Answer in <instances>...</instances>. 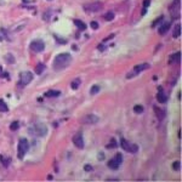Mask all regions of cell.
I'll return each mask as SVG.
<instances>
[{
  "instance_id": "cell-1",
  "label": "cell",
  "mask_w": 182,
  "mask_h": 182,
  "mask_svg": "<svg viewBox=\"0 0 182 182\" xmlns=\"http://www.w3.org/2000/svg\"><path fill=\"white\" fill-rule=\"evenodd\" d=\"M71 63H72V56L67 52H63V54H60L56 56L52 66L56 72H61V71L66 69Z\"/></svg>"
},
{
  "instance_id": "cell-2",
  "label": "cell",
  "mask_w": 182,
  "mask_h": 182,
  "mask_svg": "<svg viewBox=\"0 0 182 182\" xmlns=\"http://www.w3.org/2000/svg\"><path fill=\"white\" fill-rule=\"evenodd\" d=\"M170 14L174 20L180 18V10H181V0H174V3L170 6Z\"/></svg>"
},
{
  "instance_id": "cell-3",
  "label": "cell",
  "mask_w": 182,
  "mask_h": 182,
  "mask_svg": "<svg viewBox=\"0 0 182 182\" xmlns=\"http://www.w3.org/2000/svg\"><path fill=\"white\" fill-rule=\"evenodd\" d=\"M29 148V143L26 139H21L20 140V143H18V158L22 159L24 154L27 153V150Z\"/></svg>"
},
{
  "instance_id": "cell-4",
  "label": "cell",
  "mask_w": 182,
  "mask_h": 182,
  "mask_svg": "<svg viewBox=\"0 0 182 182\" xmlns=\"http://www.w3.org/2000/svg\"><path fill=\"white\" fill-rule=\"evenodd\" d=\"M33 80V74L30 72H22L20 74V86H26Z\"/></svg>"
},
{
  "instance_id": "cell-5",
  "label": "cell",
  "mask_w": 182,
  "mask_h": 182,
  "mask_svg": "<svg viewBox=\"0 0 182 182\" xmlns=\"http://www.w3.org/2000/svg\"><path fill=\"white\" fill-rule=\"evenodd\" d=\"M120 146H122L125 150L130 152V153H136L137 150H139V147H137L135 143H129L125 139H122V140H120Z\"/></svg>"
},
{
  "instance_id": "cell-6",
  "label": "cell",
  "mask_w": 182,
  "mask_h": 182,
  "mask_svg": "<svg viewBox=\"0 0 182 182\" xmlns=\"http://www.w3.org/2000/svg\"><path fill=\"white\" fill-rule=\"evenodd\" d=\"M34 133L38 135V136H40V137H44V136H46L47 134V126L45 124H43V123H39V124H35L34 125Z\"/></svg>"
},
{
  "instance_id": "cell-7",
  "label": "cell",
  "mask_w": 182,
  "mask_h": 182,
  "mask_svg": "<svg viewBox=\"0 0 182 182\" xmlns=\"http://www.w3.org/2000/svg\"><path fill=\"white\" fill-rule=\"evenodd\" d=\"M45 49V44L43 40H33L30 43V50L34 52H41Z\"/></svg>"
},
{
  "instance_id": "cell-8",
  "label": "cell",
  "mask_w": 182,
  "mask_h": 182,
  "mask_svg": "<svg viewBox=\"0 0 182 182\" xmlns=\"http://www.w3.org/2000/svg\"><path fill=\"white\" fill-rule=\"evenodd\" d=\"M102 6H103V4L101 1H95V3L85 5V10L87 12H98L100 10H102Z\"/></svg>"
},
{
  "instance_id": "cell-9",
  "label": "cell",
  "mask_w": 182,
  "mask_h": 182,
  "mask_svg": "<svg viewBox=\"0 0 182 182\" xmlns=\"http://www.w3.org/2000/svg\"><path fill=\"white\" fill-rule=\"evenodd\" d=\"M147 68H149V65H148V63L137 65V66H135L134 71L131 72V73H129V74L126 75V77H128V78H133V77H135V75H136L137 73H140V72H142V71H145V69H147Z\"/></svg>"
},
{
  "instance_id": "cell-10",
  "label": "cell",
  "mask_w": 182,
  "mask_h": 182,
  "mask_svg": "<svg viewBox=\"0 0 182 182\" xmlns=\"http://www.w3.org/2000/svg\"><path fill=\"white\" fill-rule=\"evenodd\" d=\"M98 120H100L98 117H96L95 114H86L83 119H81V122L84 124H96Z\"/></svg>"
},
{
  "instance_id": "cell-11",
  "label": "cell",
  "mask_w": 182,
  "mask_h": 182,
  "mask_svg": "<svg viewBox=\"0 0 182 182\" xmlns=\"http://www.w3.org/2000/svg\"><path fill=\"white\" fill-rule=\"evenodd\" d=\"M73 143L75 145V147L78 148H84V139L83 136H81V134H77L73 136Z\"/></svg>"
},
{
  "instance_id": "cell-12",
  "label": "cell",
  "mask_w": 182,
  "mask_h": 182,
  "mask_svg": "<svg viewBox=\"0 0 182 182\" xmlns=\"http://www.w3.org/2000/svg\"><path fill=\"white\" fill-rule=\"evenodd\" d=\"M170 26H171V23L170 22H165V23H163L161 26L158 28V33L160 34V35H164L169 29H170Z\"/></svg>"
},
{
  "instance_id": "cell-13",
  "label": "cell",
  "mask_w": 182,
  "mask_h": 182,
  "mask_svg": "<svg viewBox=\"0 0 182 182\" xmlns=\"http://www.w3.org/2000/svg\"><path fill=\"white\" fill-rule=\"evenodd\" d=\"M180 60H181V52L179 51V52H176V54H174V55H171L170 56V58H169V63H180Z\"/></svg>"
},
{
  "instance_id": "cell-14",
  "label": "cell",
  "mask_w": 182,
  "mask_h": 182,
  "mask_svg": "<svg viewBox=\"0 0 182 182\" xmlns=\"http://www.w3.org/2000/svg\"><path fill=\"white\" fill-rule=\"evenodd\" d=\"M159 93L157 95V100H158V102H160V103H165L166 101H168V97H166V95H164V93L161 92V87H159Z\"/></svg>"
},
{
  "instance_id": "cell-15",
  "label": "cell",
  "mask_w": 182,
  "mask_h": 182,
  "mask_svg": "<svg viewBox=\"0 0 182 182\" xmlns=\"http://www.w3.org/2000/svg\"><path fill=\"white\" fill-rule=\"evenodd\" d=\"M154 111H155V114L158 117L159 120H163V119L165 118V111L164 109H160L158 107H154Z\"/></svg>"
},
{
  "instance_id": "cell-16",
  "label": "cell",
  "mask_w": 182,
  "mask_h": 182,
  "mask_svg": "<svg viewBox=\"0 0 182 182\" xmlns=\"http://www.w3.org/2000/svg\"><path fill=\"white\" fill-rule=\"evenodd\" d=\"M108 166H109L111 169H113V170H117V169L120 166V164H119L118 160L114 158V159H111V160L108 161Z\"/></svg>"
},
{
  "instance_id": "cell-17",
  "label": "cell",
  "mask_w": 182,
  "mask_h": 182,
  "mask_svg": "<svg viewBox=\"0 0 182 182\" xmlns=\"http://www.w3.org/2000/svg\"><path fill=\"white\" fill-rule=\"evenodd\" d=\"M74 24H75V26H77L80 30H85V29H86V24H85L83 21H80V20H75V21H74Z\"/></svg>"
},
{
  "instance_id": "cell-18",
  "label": "cell",
  "mask_w": 182,
  "mask_h": 182,
  "mask_svg": "<svg viewBox=\"0 0 182 182\" xmlns=\"http://www.w3.org/2000/svg\"><path fill=\"white\" fill-rule=\"evenodd\" d=\"M80 84H81V80H80L79 78H77V79H74L72 83H71V87H72L73 90H77Z\"/></svg>"
},
{
  "instance_id": "cell-19",
  "label": "cell",
  "mask_w": 182,
  "mask_h": 182,
  "mask_svg": "<svg viewBox=\"0 0 182 182\" xmlns=\"http://www.w3.org/2000/svg\"><path fill=\"white\" fill-rule=\"evenodd\" d=\"M45 95L47 96V97H57L58 95H61V92L60 91H57V90H50V91H47Z\"/></svg>"
},
{
  "instance_id": "cell-20",
  "label": "cell",
  "mask_w": 182,
  "mask_h": 182,
  "mask_svg": "<svg viewBox=\"0 0 182 182\" xmlns=\"http://www.w3.org/2000/svg\"><path fill=\"white\" fill-rule=\"evenodd\" d=\"M180 35H181V24H177V26H175L172 36H174V38H179Z\"/></svg>"
},
{
  "instance_id": "cell-21",
  "label": "cell",
  "mask_w": 182,
  "mask_h": 182,
  "mask_svg": "<svg viewBox=\"0 0 182 182\" xmlns=\"http://www.w3.org/2000/svg\"><path fill=\"white\" fill-rule=\"evenodd\" d=\"M44 71H45V65L39 63V65L35 67V73H36V74H41Z\"/></svg>"
},
{
  "instance_id": "cell-22",
  "label": "cell",
  "mask_w": 182,
  "mask_h": 182,
  "mask_svg": "<svg viewBox=\"0 0 182 182\" xmlns=\"http://www.w3.org/2000/svg\"><path fill=\"white\" fill-rule=\"evenodd\" d=\"M97 92H100V85H93L90 90V93L91 95H96Z\"/></svg>"
},
{
  "instance_id": "cell-23",
  "label": "cell",
  "mask_w": 182,
  "mask_h": 182,
  "mask_svg": "<svg viewBox=\"0 0 182 182\" xmlns=\"http://www.w3.org/2000/svg\"><path fill=\"white\" fill-rule=\"evenodd\" d=\"M0 112H8V106L3 100H0Z\"/></svg>"
},
{
  "instance_id": "cell-24",
  "label": "cell",
  "mask_w": 182,
  "mask_h": 182,
  "mask_svg": "<svg viewBox=\"0 0 182 182\" xmlns=\"http://www.w3.org/2000/svg\"><path fill=\"white\" fill-rule=\"evenodd\" d=\"M113 18H114V14H113V12H107V14L104 15V20L106 21H112Z\"/></svg>"
},
{
  "instance_id": "cell-25",
  "label": "cell",
  "mask_w": 182,
  "mask_h": 182,
  "mask_svg": "<svg viewBox=\"0 0 182 182\" xmlns=\"http://www.w3.org/2000/svg\"><path fill=\"white\" fill-rule=\"evenodd\" d=\"M18 128H20V123H18V122H14V123L10 125V129H11L12 131H16Z\"/></svg>"
},
{
  "instance_id": "cell-26",
  "label": "cell",
  "mask_w": 182,
  "mask_h": 182,
  "mask_svg": "<svg viewBox=\"0 0 182 182\" xmlns=\"http://www.w3.org/2000/svg\"><path fill=\"white\" fill-rule=\"evenodd\" d=\"M115 147H118V143H117L115 139H112L111 143H109V145H107V148H115Z\"/></svg>"
},
{
  "instance_id": "cell-27",
  "label": "cell",
  "mask_w": 182,
  "mask_h": 182,
  "mask_svg": "<svg viewBox=\"0 0 182 182\" xmlns=\"http://www.w3.org/2000/svg\"><path fill=\"white\" fill-rule=\"evenodd\" d=\"M180 168H181V163L177 160V161H174L172 163V169L175 171H177V170H180Z\"/></svg>"
},
{
  "instance_id": "cell-28",
  "label": "cell",
  "mask_w": 182,
  "mask_h": 182,
  "mask_svg": "<svg viewBox=\"0 0 182 182\" xmlns=\"http://www.w3.org/2000/svg\"><path fill=\"white\" fill-rule=\"evenodd\" d=\"M134 112L135 113H142L143 112V107H142V106H135V107H134Z\"/></svg>"
},
{
  "instance_id": "cell-29",
  "label": "cell",
  "mask_w": 182,
  "mask_h": 182,
  "mask_svg": "<svg viewBox=\"0 0 182 182\" xmlns=\"http://www.w3.org/2000/svg\"><path fill=\"white\" fill-rule=\"evenodd\" d=\"M115 159L118 160V163H119V164H122V161H123V155H122L120 153H118V154L115 155Z\"/></svg>"
},
{
  "instance_id": "cell-30",
  "label": "cell",
  "mask_w": 182,
  "mask_h": 182,
  "mask_svg": "<svg viewBox=\"0 0 182 182\" xmlns=\"http://www.w3.org/2000/svg\"><path fill=\"white\" fill-rule=\"evenodd\" d=\"M163 18H164V16H160L159 18H157V20H155V21L152 23V27H155V24H157V23H159L160 21H163Z\"/></svg>"
},
{
  "instance_id": "cell-31",
  "label": "cell",
  "mask_w": 182,
  "mask_h": 182,
  "mask_svg": "<svg viewBox=\"0 0 182 182\" xmlns=\"http://www.w3.org/2000/svg\"><path fill=\"white\" fill-rule=\"evenodd\" d=\"M5 57H6V60H8V62H9V63H14V62H15V58H14V57H12V58H10V54H9V55H6Z\"/></svg>"
},
{
  "instance_id": "cell-32",
  "label": "cell",
  "mask_w": 182,
  "mask_h": 182,
  "mask_svg": "<svg viewBox=\"0 0 182 182\" xmlns=\"http://www.w3.org/2000/svg\"><path fill=\"white\" fill-rule=\"evenodd\" d=\"M90 26L92 27V29H97V28H98V23L93 21V22H91V24H90Z\"/></svg>"
},
{
  "instance_id": "cell-33",
  "label": "cell",
  "mask_w": 182,
  "mask_h": 182,
  "mask_svg": "<svg viewBox=\"0 0 182 182\" xmlns=\"http://www.w3.org/2000/svg\"><path fill=\"white\" fill-rule=\"evenodd\" d=\"M149 4H150V0H145V1H143V8H145V9H148Z\"/></svg>"
},
{
  "instance_id": "cell-34",
  "label": "cell",
  "mask_w": 182,
  "mask_h": 182,
  "mask_svg": "<svg viewBox=\"0 0 182 182\" xmlns=\"http://www.w3.org/2000/svg\"><path fill=\"white\" fill-rule=\"evenodd\" d=\"M84 169H85V171H91L92 170V166L91 165H85Z\"/></svg>"
},
{
  "instance_id": "cell-35",
  "label": "cell",
  "mask_w": 182,
  "mask_h": 182,
  "mask_svg": "<svg viewBox=\"0 0 182 182\" xmlns=\"http://www.w3.org/2000/svg\"><path fill=\"white\" fill-rule=\"evenodd\" d=\"M113 38H114V34H111L108 38H106V39H104V41H108L109 39H113Z\"/></svg>"
},
{
  "instance_id": "cell-36",
  "label": "cell",
  "mask_w": 182,
  "mask_h": 182,
  "mask_svg": "<svg viewBox=\"0 0 182 182\" xmlns=\"http://www.w3.org/2000/svg\"><path fill=\"white\" fill-rule=\"evenodd\" d=\"M98 159H101V160H102V159H104L103 153H100V154H98Z\"/></svg>"
},
{
  "instance_id": "cell-37",
  "label": "cell",
  "mask_w": 182,
  "mask_h": 182,
  "mask_svg": "<svg viewBox=\"0 0 182 182\" xmlns=\"http://www.w3.org/2000/svg\"><path fill=\"white\" fill-rule=\"evenodd\" d=\"M47 180H52V175H49V176H47Z\"/></svg>"
},
{
  "instance_id": "cell-38",
  "label": "cell",
  "mask_w": 182,
  "mask_h": 182,
  "mask_svg": "<svg viewBox=\"0 0 182 182\" xmlns=\"http://www.w3.org/2000/svg\"><path fill=\"white\" fill-rule=\"evenodd\" d=\"M1 72H3V68H1V67H0V74H1Z\"/></svg>"
},
{
  "instance_id": "cell-39",
  "label": "cell",
  "mask_w": 182,
  "mask_h": 182,
  "mask_svg": "<svg viewBox=\"0 0 182 182\" xmlns=\"http://www.w3.org/2000/svg\"><path fill=\"white\" fill-rule=\"evenodd\" d=\"M49 1H50V0H49Z\"/></svg>"
}]
</instances>
